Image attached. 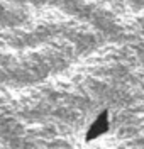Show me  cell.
<instances>
[{"mask_svg":"<svg viewBox=\"0 0 144 149\" xmlns=\"http://www.w3.org/2000/svg\"><path fill=\"white\" fill-rule=\"evenodd\" d=\"M109 129H110V124H109V110H104L100 113V117L93 122L92 129L88 130V137L86 139L92 141V139H95V137H100L102 134L109 132Z\"/></svg>","mask_w":144,"mask_h":149,"instance_id":"6da1fadb","label":"cell"}]
</instances>
